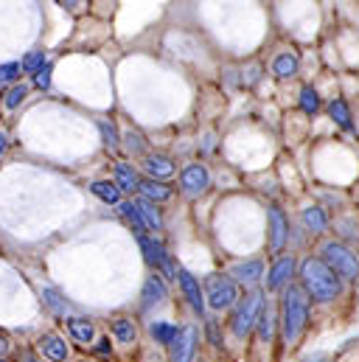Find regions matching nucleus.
<instances>
[{"label": "nucleus", "mask_w": 359, "mask_h": 362, "mask_svg": "<svg viewBox=\"0 0 359 362\" xmlns=\"http://www.w3.org/2000/svg\"><path fill=\"white\" fill-rule=\"evenodd\" d=\"M300 219H303V225H306L312 233H323V230L329 228V216H326V211H323V208H317V205L303 208Z\"/></svg>", "instance_id": "obj_17"}, {"label": "nucleus", "mask_w": 359, "mask_h": 362, "mask_svg": "<svg viewBox=\"0 0 359 362\" xmlns=\"http://www.w3.org/2000/svg\"><path fill=\"white\" fill-rule=\"evenodd\" d=\"M17 360H20V362H40L34 354H28V351H20V357H17Z\"/></svg>", "instance_id": "obj_37"}, {"label": "nucleus", "mask_w": 359, "mask_h": 362, "mask_svg": "<svg viewBox=\"0 0 359 362\" xmlns=\"http://www.w3.org/2000/svg\"><path fill=\"white\" fill-rule=\"evenodd\" d=\"M138 191H141L143 199H149L152 205H155V202H166V199L172 197V188L158 180H141L138 182Z\"/></svg>", "instance_id": "obj_16"}, {"label": "nucleus", "mask_w": 359, "mask_h": 362, "mask_svg": "<svg viewBox=\"0 0 359 362\" xmlns=\"http://www.w3.org/2000/svg\"><path fill=\"white\" fill-rule=\"evenodd\" d=\"M261 275H264V264L261 262H245V264H236L233 270H230V281L236 284H259L261 281Z\"/></svg>", "instance_id": "obj_14"}, {"label": "nucleus", "mask_w": 359, "mask_h": 362, "mask_svg": "<svg viewBox=\"0 0 359 362\" xmlns=\"http://www.w3.org/2000/svg\"><path fill=\"white\" fill-rule=\"evenodd\" d=\"M132 205H135V211H138V219H141L143 230H160V228H163V219H160L158 208H155L149 199L141 197V199H135Z\"/></svg>", "instance_id": "obj_11"}, {"label": "nucleus", "mask_w": 359, "mask_h": 362, "mask_svg": "<svg viewBox=\"0 0 359 362\" xmlns=\"http://www.w3.org/2000/svg\"><path fill=\"white\" fill-rule=\"evenodd\" d=\"M112 334L118 337V343H135V326H132V320H115V326H112Z\"/></svg>", "instance_id": "obj_26"}, {"label": "nucleus", "mask_w": 359, "mask_h": 362, "mask_svg": "<svg viewBox=\"0 0 359 362\" xmlns=\"http://www.w3.org/2000/svg\"><path fill=\"white\" fill-rule=\"evenodd\" d=\"M34 85H37L40 90H48V88H51V65H45L40 74H34Z\"/></svg>", "instance_id": "obj_32"}, {"label": "nucleus", "mask_w": 359, "mask_h": 362, "mask_svg": "<svg viewBox=\"0 0 359 362\" xmlns=\"http://www.w3.org/2000/svg\"><path fill=\"white\" fill-rule=\"evenodd\" d=\"M205 295H208V303H211L213 309H230V306L236 303V298H239V289H236V284L230 281V275L216 272V275H211V278L205 281Z\"/></svg>", "instance_id": "obj_5"}, {"label": "nucleus", "mask_w": 359, "mask_h": 362, "mask_svg": "<svg viewBox=\"0 0 359 362\" xmlns=\"http://www.w3.org/2000/svg\"><path fill=\"white\" fill-rule=\"evenodd\" d=\"M25 95H28V88H25V85H14L11 90L6 93V107H8V110H14L17 104H23V98H25Z\"/></svg>", "instance_id": "obj_29"}, {"label": "nucleus", "mask_w": 359, "mask_h": 362, "mask_svg": "<svg viewBox=\"0 0 359 362\" xmlns=\"http://www.w3.org/2000/svg\"><path fill=\"white\" fill-rule=\"evenodd\" d=\"M98 343H101V346H98L95 351H98L101 357H107V354H110V340H98Z\"/></svg>", "instance_id": "obj_36"}, {"label": "nucleus", "mask_w": 359, "mask_h": 362, "mask_svg": "<svg viewBox=\"0 0 359 362\" xmlns=\"http://www.w3.org/2000/svg\"><path fill=\"white\" fill-rule=\"evenodd\" d=\"M272 74L278 76V79H292L295 74H298V57L295 54H281V57H275V62H272Z\"/></svg>", "instance_id": "obj_19"}, {"label": "nucleus", "mask_w": 359, "mask_h": 362, "mask_svg": "<svg viewBox=\"0 0 359 362\" xmlns=\"http://www.w3.org/2000/svg\"><path fill=\"white\" fill-rule=\"evenodd\" d=\"M292 272H295V259H292V256L278 259V262L272 264V270H269L267 286L272 289V292H275V289H281V286H286V284H289V278H292Z\"/></svg>", "instance_id": "obj_10"}, {"label": "nucleus", "mask_w": 359, "mask_h": 362, "mask_svg": "<svg viewBox=\"0 0 359 362\" xmlns=\"http://www.w3.org/2000/svg\"><path fill=\"white\" fill-rule=\"evenodd\" d=\"M126 141H129V144H126V146H129V152H141V149H143V141H141V135L129 132V135H126Z\"/></svg>", "instance_id": "obj_33"}, {"label": "nucleus", "mask_w": 359, "mask_h": 362, "mask_svg": "<svg viewBox=\"0 0 359 362\" xmlns=\"http://www.w3.org/2000/svg\"><path fill=\"white\" fill-rule=\"evenodd\" d=\"M138 245H141V250H143V256H146L149 264H155L166 278H177V270H175V264L169 262V253L163 250L160 242H155V239H149V236L141 233V236H138Z\"/></svg>", "instance_id": "obj_6"}, {"label": "nucleus", "mask_w": 359, "mask_h": 362, "mask_svg": "<svg viewBox=\"0 0 359 362\" xmlns=\"http://www.w3.org/2000/svg\"><path fill=\"white\" fill-rule=\"evenodd\" d=\"M180 185H182V191H185L188 197H199V194H205V191H208V185H211V175H208V169H205V166L191 163V166H185V169H182V175H180Z\"/></svg>", "instance_id": "obj_7"}, {"label": "nucleus", "mask_w": 359, "mask_h": 362, "mask_svg": "<svg viewBox=\"0 0 359 362\" xmlns=\"http://www.w3.org/2000/svg\"><path fill=\"white\" fill-rule=\"evenodd\" d=\"M261 309H264V295L261 292H250V295H245V300L239 303V309H236V315H233V334L236 337H245V334H250V329L259 323V317H261Z\"/></svg>", "instance_id": "obj_4"}, {"label": "nucleus", "mask_w": 359, "mask_h": 362, "mask_svg": "<svg viewBox=\"0 0 359 362\" xmlns=\"http://www.w3.org/2000/svg\"><path fill=\"white\" fill-rule=\"evenodd\" d=\"M45 65H48V62H45V54H42V51H34V54H28V57L20 62V71H25V74H40Z\"/></svg>", "instance_id": "obj_28"}, {"label": "nucleus", "mask_w": 359, "mask_h": 362, "mask_svg": "<svg viewBox=\"0 0 359 362\" xmlns=\"http://www.w3.org/2000/svg\"><path fill=\"white\" fill-rule=\"evenodd\" d=\"M306 362H326V357H314V360H306Z\"/></svg>", "instance_id": "obj_39"}, {"label": "nucleus", "mask_w": 359, "mask_h": 362, "mask_svg": "<svg viewBox=\"0 0 359 362\" xmlns=\"http://www.w3.org/2000/svg\"><path fill=\"white\" fill-rule=\"evenodd\" d=\"M208 332H211L213 346H222V340H219V332H216V323H213V320H208Z\"/></svg>", "instance_id": "obj_35"}, {"label": "nucleus", "mask_w": 359, "mask_h": 362, "mask_svg": "<svg viewBox=\"0 0 359 362\" xmlns=\"http://www.w3.org/2000/svg\"><path fill=\"white\" fill-rule=\"evenodd\" d=\"M68 329H71V334H73L79 343H85V346H88L90 340H93V334H95L93 323L85 320V317H71V320H68Z\"/></svg>", "instance_id": "obj_22"}, {"label": "nucleus", "mask_w": 359, "mask_h": 362, "mask_svg": "<svg viewBox=\"0 0 359 362\" xmlns=\"http://www.w3.org/2000/svg\"><path fill=\"white\" fill-rule=\"evenodd\" d=\"M143 169L149 175V180H163V177H172L175 175V163L163 155H149L143 158Z\"/></svg>", "instance_id": "obj_12"}, {"label": "nucleus", "mask_w": 359, "mask_h": 362, "mask_svg": "<svg viewBox=\"0 0 359 362\" xmlns=\"http://www.w3.org/2000/svg\"><path fill=\"white\" fill-rule=\"evenodd\" d=\"M40 349H42V354H45L51 362L68 360V346H65V340H62V337H57V334H42Z\"/></svg>", "instance_id": "obj_15"}, {"label": "nucleus", "mask_w": 359, "mask_h": 362, "mask_svg": "<svg viewBox=\"0 0 359 362\" xmlns=\"http://www.w3.org/2000/svg\"><path fill=\"white\" fill-rule=\"evenodd\" d=\"M177 278H180V286H182V292H185V298L191 300V306L202 315V309H205V300H202V292H199V284H196V278L191 275L188 270H177Z\"/></svg>", "instance_id": "obj_13"}, {"label": "nucleus", "mask_w": 359, "mask_h": 362, "mask_svg": "<svg viewBox=\"0 0 359 362\" xmlns=\"http://www.w3.org/2000/svg\"><path fill=\"white\" fill-rule=\"evenodd\" d=\"M98 129H101V138H104L107 146H118V129H115L112 121H101Z\"/></svg>", "instance_id": "obj_30"}, {"label": "nucleus", "mask_w": 359, "mask_h": 362, "mask_svg": "<svg viewBox=\"0 0 359 362\" xmlns=\"http://www.w3.org/2000/svg\"><path fill=\"white\" fill-rule=\"evenodd\" d=\"M300 110L306 115H314L320 110V95H317V90H312V88H303L300 90Z\"/></svg>", "instance_id": "obj_27"}, {"label": "nucleus", "mask_w": 359, "mask_h": 362, "mask_svg": "<svg viewBox=\"0 0 359 362\" xmlns=\"http://www.w3.org/2000/svg\"><path fill=\"white\" fill-rule=\"evenodd\" d=\"M45 300H48V303H51L54 309H65V303L59 300V295H57L54 289H45Z\"/></svg>", "instance_id": "obj_34"}, {"label": "nucleus", "mask_w": 359, "mask_h": 362, "mask_svg": "<svg viewBox=\"0 0 359 362\" xmlns=\"http://www.w3.org/2000/svg\"><path fill=\"white\" fill-rule=\"evenodd\" d=\"M300 284H303L300 289L306 292V298H312L317 303H331L343 292V281L320 259H306L300 264Z\"/></svg>", "instance_id": "obj_1"}, {"label": "nucleus", "mask_w": 359, "mask_h": 362, "mask_svg": "<svg viewBox=\"0 0 359 362\" xmlns=\"http://www.w3.org/2000/svg\"><path fill=\"white\" fill-rule=\"evenodd\" d=\"M194 351H196V329L185 326V329H180V334L172 343V362H191Z\"/></svg>", "instance_id": "obj_9"}, {"label": "nucleus", "mask_w": 359, "mask_h": 362, "mask_svg": "<svg viewBox=\"0 0 359 362\" xmlns=\"http://www.w3.org/2000/svg\"><path fill=\"white\" fill-rule=\"evenodd\" d=\"M272 334H275V315H272V309H261V317H259V340L269 343Z\"/></svg>", "instance_id": "obj_25"}, {"label": "nucleus", "mask_w": 359, "mask_h": 362, "mask_svg": "<svg viewBox=\"0 0 359 362\" xmlns=\"http://www.w3.org/2000/svg\"><path fill=\"white\" fill-rule=\"evenodd\" d=\"M138 175H135V169L129 166V163H115V185H118V191L124 188V191H132V188H138Z\"/></svg>", "instance_id": "obj_20"}, {"label": "nucleus", "mask_w": 359, "mask_h": 362, "mask_svg": "<svg viewBox=\"0 0 359 362\" xmlns=\"http://www.w3.org/2000/svg\"><path fill=\"white\" fill-rule=\"evenodd\" d=\"M320 262L334 272L337 278H348L357 281L359 278V259L351 247H346L343 242H326L320 247Z\"/></svg>", "instance_id": "obj_3"}, {"label": "nucleus", "mask_w": 359, "mask_h": 362, "mask_svg": "<svg viewBox=\"0 0 359 362\" xmlns=\"http://www.w3.org/2000/svg\"><path fill=\"white\" fill-rule=\"evenodd\" d=\"M329 112H331V118L343 127V129H354V121H351V110H348V104L343 101V98H334L331 104H329Z\"/></svg>", "instance_id": "obj_21"}, {"label": "nucleus", "mask_w": 359, "mask_h": 362, "mask_svg": "<svg viewBox=\"0 0 359 362\" xmlns=\"http://www.w3.org/2000/svg\"><path fill=\"white\" fill-rule=\"evenodd\" d=\"M6 152V132H0V155Z\"/></svg>", "instance_id": "obj_38"}, {"label": "nucleus", "mask_w": 359, "mask_h": 362, "mask_svg": "<svg viewBox=\"0 0 359 362\" xmlns=\"http://www.w3.org/2000/svg\"><path fill=\"white\" fill-rule=\"evenodd\" d=\"M177 334H180V329L175 326V323H155V326H152V337H155L158 343H166V346H172Z\"/></svg>", "instance_id": "obj_24"}, {"label": "nucleus", "mask_w": 359, "mask_h": 362, "mask_svg": "<svg viewBox=\"0 0 359 362\" xmlns=\"http://www.w3.org/2000/svg\"><path fill=\"white\" fill-rule=\"evenodd\" d=\"M267 216H269V250L272 253H281L283 245H286V236H289V222H286V216H283V211L278 205H269Z\"/></svg>", "instance_id": "obj_8"}, {"label": "nucleus", "mask_w": 359, "mask_h": 362, "mask_svg": "<svg viewBox=\"0 0 359 362\" xmlns=\"http://www.w3.org/2000/svg\"><path fill=\"white\" fill-rule=\"evenodd\" d=\"M90 188H93V194H95L98 199H104L107 205H115V202L121 199V191H118V185H115V182L98 180V182H93Z\"/></svg>", "instance_id": "obj_23"}, {"label": "nucleus", "mask_w": 359, "mask_h": 362, "mask_svg": "<svg viewBox=\"0 0 359 362\" xmlns=\"http://www.w3.org/2000/svg\"><path fill=\"white\" fill-rule=\"evenodd\" d=\"M17 74H20V62H6V65H0V85L17 79Z\"/></svg>", "instance_id": "obj_31"}, {"label": "nucleus", "mask_w": 359, "mask_h": 362, "mask_svg": "<svg viewBox=\"0 0 359 362\" xmlns=\"http://www.w3.org/2000/svg\"><path fill=\"white\" fill-rule=\"evenodd\" d=\"M163 300H166V284L158 275H149L143 284V303L152 306V303H163Z\"/></svg>", "instance_id": "obj_18"}, {"label": "nucleus", "mask_w": 359, "mask_h": 362, "mask_svg": "<svg viewBox=\"0 0 359 362\" xmlns=\"http://www.w3.org/2000/svg\"><path fill=\"white\" fill-rule=\"evenodd\" d=\"M306 320H309V298L300 286L289 284L286 292H283V300H281V323H283V340L286 346H295L306 329Z\"/></svg>", "instance_id": "obj_2"}]
</instances>
